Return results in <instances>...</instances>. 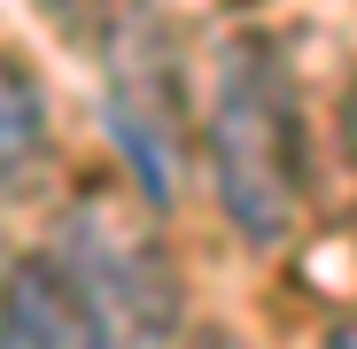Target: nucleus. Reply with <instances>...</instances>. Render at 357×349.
I'll use <instances>...</instances> for the list:
<instances>
[{
	"instance_id": "obj_3",
	"label": "nucleus",
	"mask_w": 357,
	"mask_h": 349,
	"mask_svg": "<svg viewBox=\"0 0 357 349\" xmlns=\"http://www.w3.org/2000/svg\"><path fill=\"white\" fill-rule=\"evenodd\" d=\"M86 303L101 311L109 341L116 349H163L171 326H178V279L163 264V249L116 210V202H78L70 225H63V249H54Z\"/></svg>"
},
{
	"instance_id": "obj_7",
	"label": "nucleus",
	"mask_w": 357,
	"mask_h": 349,
	"mask_svg": "<svg viewBox=\"0 0 357 349\" xmlns=\"http://www.w3.org/2000/svg\"><path fill=\"white\" fill-rule=\"evenodd\" d=\"M342 140H349V163H357V86H349V101H342Z\"/></svg>"
},
{
	"instance_id": "obj_6",
	"label": "nucleus",
	"mask_w": 357,
	"mask_h": 349,
	"mask_svg": "<svg viewBox=\"0 0 357 349\" xmlns=\"http://www.w3.org/2000/svg\"><path fill=\"white\" fill-rule=\"evenodd\" d=\"M39 8H47L54 24H86V0H39Z\"/></svg>"
},
{
	"instance_id": "obj_2",
	"label": "nucleus",
	"mask_w": 357,
	"mask_h": 349,
	"mask_svg": "<svg viewBox=\"0 0 357 349\" xmlns=\"http://www.w3.org/2000/svg\"><path fill=\"white\" fill-rule=\"evenodd\" d=\"M101 116H109V140L125 148L132 179L155 210H171L178 194V155H187V101H178V54L163 39V24L125 0L109 24H101Z\"/></svg>"
},
{
	"instance_id": "obj_5",
	"label": "nucleus",
	"mask_w": 357,
	"mask_h": 349,
	"mask_svg": "<svg viewBox=\"0 0 357 349\" xmlns=\"http://www.w3.org/2000/svg\"><path fill=\"white\" fill-rule=\"evenodd\" d=\"M31 148H39V86L24 78V63H8V187H24Z\"/></svg>"
},
{
	"instance_id": "obj_1",
	"label": "nucleus",
	"mask_w": 357,
	"mask_h": 349,
	"mask_svg": "<svg viewBox=\"0 0 357 349\" xmlns=\"http://www.w3.org/2000/svg\"><path fill=\"white\" fill-rule=\"evenodd\" d=\"M210 179L225 217L257 249L287 241L295 202H303V140H295V93L287 63L264 39H233L218 54V93H210Z\"/></svg>"
},
{
	"instance_id": "obj_4",
	"label": "nucleus",
	"mask_w": 357,
	"mask_h": 349,
	"mask_svg": "<svg viewBox=\"0 0 357 349\" xmlns=\"http://www.w3.org/2000/svg\"><path fill=\"white\" fill-rule=\"evenodd\" d=\"M0 349H116L101 311L86 303V287L39 256L8 272V311H0Z\"/></svg>"
},
{
	"instance_id": "obj_9",
	"label": "nucleus",
	"mask_w": 357,
	"mask_h": 349,
	"mask_svg": "<svg viewBox=\"0 0 357 349\" xmlns=\"http://www.w3.org/2000/svg\"><path fill=\"white\" fill-rule=\"evenodd\" d=\"M218 349H233V341H218Z\"/></svg>"
},
{
	"instance_id": "obj_8",
	"label": "nucleus",
	"mask_w": 357,
	"mask_h": 349,
	"mask_svg": "<svg viewBox=\"0 0 357 349\" xmlns=\"http://www.w3.org/2000/svg\"><path fill=\"white\" fill-rule=\"evenodd\" d=\"M326 349H357V318H342V326L326 334Z\"/></svg>"
}]
</instances>
